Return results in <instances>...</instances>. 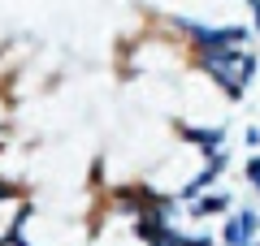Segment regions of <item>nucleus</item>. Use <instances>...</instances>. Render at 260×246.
I'll use <instances>...</instances> for the list:
<instances>
[{"mask_svg": "<svg viewBox=\"0 0 260 246\" xmlns=\"http://www.w3.org/2000/svg\"><path fill=\"white\" fill-rule=\"evenodd\" d=\"M225 246H256L260 242V208H234L221 229Z\"/></svg>", "mask_w": 260, "mask_h": 246, "instance_id": "f257e3e1", "label": "nucleus"}, {"mask_svg": "<svg viewBox=\"0 0 260 246\" xmlns=\"http://www.w3.org/2000/svg\"><path fill=\"white\" fill-rule=\"evenodd\" d=\"M243 177H247V186H251V190H256V194H260V151H256V155H251V160H247V164H243Z\"/></svg>", "mask_w": 260, "mask_h": 246, "instance_id": "f03ea898", "label": "nucleus"}, {"mask_svg": "<svg viewBox=\"0 0 260 246\" xmlns=\"http://www.w3.org/2000/svg\"><path fill=\"white\" fill-rule=\"evenodd\" d=\"M247 9H251V30H256V39H260V0H247Z\"/></svg>", "mask_w": 260, "mask_h": 246, "instance_id": "7ed1b4c3", "label": "nucleus"}, {"mask_svg": "<svg viewBox=\"0 0 260 246\" xmlns=\"http://www.w3.org/2000/svg\"><path fill=\"white\" fill-rule=\"evenodd\" d=\"M243 143H247V147H260V126H247V130H243Z\"/></svg>", "mask_w": 260, "mask_h": 246, "instance_id": "20e7f679", "label": "nucleus"}, {"mask_svg": "<svg viewBox=\"0 0 260 246\" xmlns=\"http://www.w3.org/2000/svg\"><path fill=\"white\" fill-rule=\"evenodd\" d=\"M256 246H260V242H256Z\"/></svg>", "mask_w": 260, "mask_h": 246, "instance_id": "39448f33", "label": "nucleus"}]
</instances>
